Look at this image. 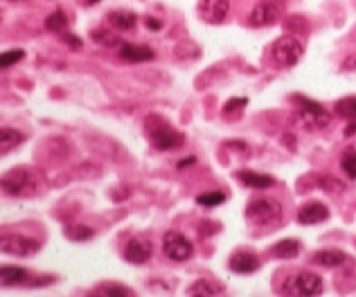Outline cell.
<instances>
[{
	"label": "cell",
	"instance_id": "obj_34",
	"mask_svg": "<svg viewBox=\"0 0 356 297\" xmlns=\"http://www.w3.org/2000/svg\"><path fill=\"white\" fill-rule=\"evenodd\" d=\"M144 25H147V30H151V32H160L162 30V23L158 21V18H144Z\"/></svg>",
	"mask_w": 356,
	"mask_h": 297
},
{
	"label": "cell",
	"instance_id": "obj_3",
	"mask_svg": "<svg viewBox=\"0 0 356 297\" xmlns=\"http://www.w3.org/2000/svg\"><path fill=\"white\" fill-rule=\"evenodd\" d=\"M147 131H149V142L153 144V149H160V151L178 149L183 147V142H185L183 133L176 131L174 126L167 124L165 120H160L158 115H149Z\"/></svg>",
	"mask_w": 356,
	"mask_h": 297
},
{
	"label": "cell",
	"instance_id": "obj_27",
	"mask_svg": "<svg viewBox=\"0 0 356 297\" xmlns=\"http://www.w3.org/2000/svg\"><path fill=\"white\" fill-rule=\"evenodd\" d=\"M341 167L352 180H356V149H345L341 158Z\"/></svg>",
	"mask_w": 356,
	"mask_h": 297
},
{
	"label": "cell",
	"instance_id": "obj_5",
	"mask_svg": "<svg viewBox=\"0 0 356 297\" xmlns=\"http://www.w3.org/2000/svg\"><path fill=\"white\" fill-rule=\"evenodd\" d=\"M305 45L300 43L296 36H280V39L271 45V59L276 61V66L280 68H294L296 63L303 59Z\"/></svg>",
	"mask_w": 356,
	"mask_h": 297
},
{
	"label": "cell",
	"instance_id": "obj_25",
	"mask_svg": "<svg viewBox=\"0 0 356 297\" xmlns=\"http://www.w3.org/2000/svg\"><path fill=\"white\" fill-rule=\"evenodd\" d=\"M95 295H106V297H131V288H126L122 284H111V282H106V284H99L95 286Z\"/></svg>",
	"mask_w": 356,
	"mask_h": 297
},
{
	"label": "cell",
	"instance_id": "obj_16",
	"mask_svg": "<svg viewBox=\"0 0 356 297\" xmlns=\"http://www.w3.org/2000/svg\"><path fill=\"white\" fill-rule=\"evenodd\" d=\"M0 279H3L5 286H21V284L32 286V273L21 266H3V270H0Z\"/></svg>",
	"mask_w": 356,
	"mask_h": 297
},
{
	"label": "cell",
	"instance_id": "obj_17",
	"mask_svg": "<svg viewBox=\"0 0 356 297\" xmlns=\"http://www.w3.org/2000/svg\"><path fill=\"white\" fill-rule=\"evenodd\" d=\"M120 57L129 63H140V61H151L156 54L149 50L147 45H135V43H122L120 48Z\"/></svg>",
	"mask_w": 356,
	"mask_h": 297
},
{
	"label": "cell",
	"instance_id": "obj_21",
	"mask_svg": "<svg viewBox=\"0 0 356 297\" xmlns=\"http://www.w3.org/2000/svg\"><path fill=\"white\" fill-rule=\"evenodd\" d=\"M23 142H25V135L16 129H3V133H0V151L3 153L14 151L16 147H21Z\"/></svg>",
	"mask_w": 356,
	"mask_h": 297
},
{
	"label": "cell",
	"instance_id": "obj_7",
	"mask_svg": "<svg viewBox=\"0 0 356 297\" xmlns=\"http://www.w3.org/2000/svg\"><path fill=\"white\" fill-rule=\"evenodd\" d=\"M162 252L171 261H187L194 255V246H192L185 234H180L178 230H169L162 237Z\"/></svg>",
	"mask_w": 356,
	"mask_h": 297
},
{
	"label": "cell",
	"instance_id": "obj_18",
	"mask_svg": "<svg viewBox=\"0 0 356 297\" xmlns=\"http://www.w3.org/2000/svg\"><path fill=\"white\" fill-rule=\"evenodd\" d=\"M300 250H303V243L298 239H282L271 248V255L278 259H294L300 255Z\"/></svg>",
	"mask_w": 356,
	"mask_h": 297
},
{
	"label": "cell",
	"instance_id": "obj_8",
	"mask_svg": "<svg viewBox=\"0 0 356 297\" xmlns=\"http://www.w3.org/2000/svg\"><path fill=\"white\" fill-rule=\"evenodd\" d=\"M3 252L12 257H32L41 250V241L32 237H23V234H5L3 237Z\"/></svg>",
	"mask_w": 356,
	"mask_h": 297
},
{
	"label": "cell",
	"instance_id": "obj_12",
	"mask_svg": "<svg viewBox=\"0 0 356 297\" xmlns=\"http://www.w3.org/2000/svg\"><path fill=\"white\" fill-rule=\"evenodd\" d=\"M257 268H260V259L257 255H253L248 250H239L230 257V270L237 275H248V273H255Z\"/></svg>",
	"mask_w": 356,
	"mask_h": 297
},
{
	"label": "cell",
	"instance_id": "obj_13",
	"mask_svg": "<svg viewBox=\"0 0 356 297\" xmlns=\"http://www.w3.org/2000/svg\"><path fill=\"white\" fill-rule=\"evenodd\" d=\"M327 219H330V210H327V205L323 203H307L300 207V212H298V221L303 225H316Z\"/></svg>",
	"mask_w": 356,
	"mask_h": 297
},
{
	"label": "cell",
	"instance_id": "obj_36",
	"mask_svg": "<svg viewBox=\"0 0 356 297\" xmlns=\"http://www.w3.org/2000/svg\"><path fill=\"white\" fill-rule=\"evenodd\" d=\"M194 162V158H187V160H183V162H178V169H183V167H187V165H192Z\"/></svg>",
	"mask_w": 356,
	"mask_h": 297
},
{
	"label": "cell",
	"instance_id": "obj_37",
	"mask_svg": "<svg viewBox=\"0 0 356 297\" xmlns=\"http://www.w3.org/2000/svg\"><path fill=\"white\" fill-rule=\"evenodd\" d=\"M95 3H99V0H84V5H95Z\"/></svg>",
	"mask_w": 356,
	"mask_h": 297
},
{
	"label": "cell",
	"instance_id": "obj_11",
	"mask_svg": "<svg viewBox=\"0 0 356 297\" xmlns=\"http://www.w3.org/2000/svg\"><path fill=\"white\" fill-rule=\"evenodd\" d=\"M151 257V243L144 239H131L124 248V259L133 266L147 264Z\"/></svg>",
	"mask_w": 356,
	"mask_h": 297
},
{
	"label": "cell",
	"instance_id": "obj_32",
	"mask_svg": "<svg viewBox=\"0 0 356 297\" xmlns=\"http://www.w3.org/2000/svg\"><path fill=\"white\" fill-rule=\"evenodd\" d=\"M61 36H63V41L68 43V48H70V50H79V48H81V39H79V36L68 34V32H61Z\"/></svg>",
	"mask_w": 356,
	"mask_h": 297
},
{
	"label": "cell",
	"instance_id": "obj_14",
	"mask_svg": "<svg viewBox=\"0 0 356 297\" xmlns=\"http://www.w3.org/2000/svg\"><path fill=\"white\" fill-rule=\"evenodd\" d=\"M348 261V255L343 250H334V248H327V250H318L312 255V264L321 266V268H339Z\"/></svg>",
	"mask_w": 356,
	"mask_h": 297
},
{
	"label": "cell",
	"instance_id": "obj_2",
	"mask_svg": "<svg viewBox=\"0 0 356 297\" xmlns=\"http://www.w3.org/2000/svg\"><path fill=\"white\" fill-rule=\"evenodd\" d=\"M3 192L7 196H36L41 192V180L27 167H14L3 178Z\"/></svg>",
	"mask_w": 356,
	"mask_h": 297
},
{
	"label": "cell",
	"instance_id": "obj_9",
	"mask_svg": "<svg viewBox=\"0 0 356 297\" xmlns=\"http://www.w3.org/2000/svg\"><path fill=\"white\" fill-rule=\"evenodd\" d=\"M230 9V0H198L196 12L210 25H221Z\"/></svg>",
	"mask_w": 356,
	"mask_h": 297
},
{
	"label": "cell",
	"instance_id": "obj_4",
	"mask_svg": "<svg viewBox=\"0 0 356 297\" xmlns=\"http://www.w3.org/2000/svg\"><path fill=\"white\" fill-rule=\"evenodd\" d=\"M246 219L253 225H260V228H264V225H276L282 219V205L266 196L253 198L246 205Z\"/></svg>",
	"mask_w": 356,
	"mask_h": 297
},
{
	"label": "cell",
	"instance_id": "obj_33",
	"mask_svg": "<svg viewBox=\"0 0 356 297\" xmlns=\"http://www.w3.org/2000/svg\"><path fill=\"white\" fill-rule=\"evenodd\" d=\"M341 70H343V72H356V54H350V57H345V59H343Z\"/></svg>",
	"mask_w": 356,
	"mask_h": 297
},
{
	"label": "cell",
	"instance_id": "obj_28",
	"mask_svg": "<svg viewBox=\"0 0 356 297\" xmlns=\"http://www.w3.org/2000/svg\"><path fill=\"white\" fill-rule=\"evenodd\" d=\"M223 201H226V194H223V192H207V194L196 196V203H198V205H203V207L221 205Z\"/></svg>",
	"mask_w": 356,
	"mask_h": 297
},
{
	"label": "cell",
	"instance_id": "obj_19",
	"mask_svg": "<svg viewBox=\"0 0 356 297\" xmlns=\"http://www.w3.org/2000/svg\"><path fill=\"white\" fill-rule=\"evenodd\" d=\"M226 288L221 284L212 282V279H196L194 284L187 288L189 295H203V297H212V295H221Z\"/></svg>",
	"mask_w": 356,
	"mask_h": 297
},
{
	"label": "cell",
	"instance_id": "obj_10",
	"mask_svg": "<svg viewBox=\"0 0 356 297\" xmlns=\"http://www.w3.org/2000/svg\"><path fill=\"white\" fill-rule=\"evenodd\" d=\"M280 18V9L276 3H271V0H262L257 3L248 14V25L251 27H266V25H273Z\"/></svg>",
	"mask_w": 356,
	"mask_h": 297
},
{
	"label": "cell",
	"instance_id": "obj_29",
	"mask_svg": "<svg viewBox=\"0 0 356 297\" xmlns=\"http://www.w3.org/2000/svg\"><path fill=\"white\" fill-rule=\"evenodd\" d=\"M246 104H248V99L246 97H232L230 102L223 106V115H232V113L239 111V108H246Z\"/></svg>",
	"mask_w": 356,
	"mask_h": 297
},
{
	"label": "cell",
	"instance_id": "obj_24",
	"mask_svg": "<svg viewBox=\"0 0 356 297\" xmlns=\"http://www.w3.org/2000/svg\"><path fill=\"white\" fill-rule=\"evenodd\" d=\"M66 237L70 241H88L95 237V230L88 228V225H81V223H72V225H66Z\"/></svg>",
	"mask_w": 356,
	"mask_h": 297
},
{
	"label": "cell",
	"instance_id": "obj_26",
	"mask_svg": "<svg viewBox=\"0 0 356 297\" xmlns=\"http://www.w3.org/2000/svg\"><path fill=\"white\" fill-rule=\"evenodd\" d=\"M66 25H68V18L63 12H52L45 18V27H48L50 32H66Z\"/></svg>",
	"mask_w": 356,
	"mask_h": 297
},
{
	"label": "cell",
	"instance_id": "obj_15",
	"mask_svg": "<svg viewBox=\"0 0 356 297\" xmlns=\"http://www.w3.org/2000/svg\"><path fill=\"white\" fill-rule=\"evenodd\" d=\"M106 21L111 27H115L117 32H131L135 25H138V16L133 12H126V9H115V12L106 14Z\"/></svg>",
	"mask_w": 356,
	"mask_h": 297
},
{
	"label": "cell",
	"instance_id": "obj_35",
	"mask_svg": "<svg viewBox=\"0 0 356 297\" xmlns=\"http://www.w3.org/2000/svg\"><path fill=\"white\" fill-rule=\"evenodd\" d=\"M345 138H356V122L345 126Z\"/></svg>",
	"mask_w": 356,
	"mask_h": 297
},
{
	"label": "cell",
	"instance_id": "obj_22",
	"mask_svg": "<svg viewBox=\"0 0 356 297\" xmlns=\"http://www.w3.org/2000/svg\"><path fill=\"white\" fill-rule=\"evenodd\" d=\"M90 39L102 45V48H122V41H120V36H117V32L104 30V27L90 32Z\"/></svg>",
	"mask_w": 356,
	"mask_h": 297
},
{
	"label": "cell",
	"instance_id": "obj_31",
	"mask_svg": "<svg viewBox=\"0 0 356 297\" xmlns=\"http://www.w3.org/2000/svg\"><path fill=\"white\" fill-rule=\"evenodd\" d=\"M318 183H321V185L327 189V192H343V189H345L343 183H339L336 178H321Z\"/></svg>",
	"mask_w": 356,
	"mask_h": 297
},
{
	"label": "cell",
	"instance_id": "obj_1",
	"mask_svg": "<svg viewBox=\"0 0 356 297\" xmlns=\"http://www.w3.org/2000/svg\"><path fill=\"white\" fill-rule=\"evenodd\" d=\"M291 102H294V106H296L294 120H291V122H294L298 129L321 131L332 122V115L327 113L321 104L312 102V99L305 97V95H294V97H291Z\"/></svg>",
	"mask_w": 356,
	"mask_h": 297
},
{
	"label": "cell",
	"instance_id": "obj_6",
	"mask_svg": "<svg viewBox=\"0 0 356 297\" xmlns=\"http://www.w3.org/2000/svg\"><path fill=\"white\" fill-rule=\"evenodd\" d=\"M282 293L294 297H314L323 293V279L316 273H298L285 279L282 284Z\"/></svg>",
	"mask_w": 356,
	"mask_h": 297
},
{
	"label": "cell",
	"instance_id": "obj_20",
	"mask_svg": "<svg viewBox=\"0 0 356 297\" xmlns=\"http://www.w3.org/2000/svg\"><path fill=\"white\" fill-rule=\"evenodd\" d=\"M237 178H239L244 185L255 187V189H266V187H273V185H276V180H273L271 176L255 174V171H248V169L237 171Z\"/></svg>",
	"mask_w": 356,
	"mask_h": 297
},
{
	"label": "cell",
	"instance_id": "obj_30",
	"mask_svg": "<svg viewBox=\"0 0 356 297\" xmlns=\"http://www.w3.org/2000/svg\"><path fill=\"white\" fill-rule=\"evenodd\" d=\"M23 57H25V52H23V50L5 52V54H3V59H0V66H3V68H9V66H14L16 61H21Z\"/></svg>",
	"mask_w": 356,
	"mask_h": 297
},
{
	"label": "cell",
	"instance_id": "obj_23",
	"mask_svg": "<svg viewBox=\"0 0 356 297\" xmlns=\"http://www.w3.org/2000/svg\"><path fill=\"white\" fill-rule=\"evenodd\" d=\"M334 113L345 117V120H350V122H356V95L339 99V102L334 104Z\"/></svg>",
	"mask_w": 356,
	"mask_h": 297
}]
</instances>
